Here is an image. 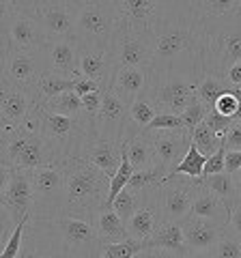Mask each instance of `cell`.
<instances>
[{"label": "cell", "instance_id": "ab89813d", "mask_svg": "<svg viewBox=\"0 0 241 258\" xmlns=\"http://www.w3.org/2000/svg\"><path fill=\"white\" fill-rule=\"evenodd\" d=\"M166 176H168V172H166V168H162V166L153 168V170H136L132 174L130 183H127V187H132L136 191H147V189L157 187L159 183H164Z\"/></svg>", "mask_w": 241, "mask_h": 258}, {"label": "cell", "instance_id": "ee69618b", "mask_svg": "<svg viewBox=\"0 0 241 258\" xmlns=\"http://www.w3.org/2000/svg\"><path fill=\"white\" fill-rule=\"evenodd\" d=\"M186 125L181 120V114H172V112H159V114L151 120V125L144 129L149 134L155 132H183Z\"/></svg>", "mask_w": 241, "mask_h": 258}, {"label": "cell", "instance_id": "60d3db41", "mask_svg": "<svg viewBox=\"0 0 241 258\" xmlns=\"http://www.w3.org/2000/svg\"><path fill=\"white\" fill-rule=\"evenodd\" d=\"M147 243L140 239H127L123 243H103L101 247V258H136Z\"/></svg>", "mask_w": 241, "mask_h": 258}, {"label": "cell", "instance_id": "277c9868", "mask_svg": "<svg viewBox=\"0 0 241 258\" xmlns=\"http://www.w3.org/2000/svg\"><path fill=\"white\" fill-rule=\"evenodd\" d=\"M39 120H41L39 132L56 147L63 161L71 157H80L88 140H93L97 136V120L91 114H86V112L82 116L74 118V116L54 114V112L45 110L43 106H39Z\"/></svg>", "mask_w": 241, "mask_h": 258}, {"label": "cell", "instance_id": "7bdbcfd3", "mask_svg": "<svg viewBox=\"0 0 241 258\" xmlns=\"http://www.w3.org/2000/svg\"><path fill=\"white\" fill-rule=\"evenodd\" d=\"M30 217H33V213L26 215L24 220L15 226L11 237L7 239V243L3 245V252H0V258H18L20 252H22V245H24V232H26V226L30 222Z\"/></svg>", "mask_w": 241, "mask_h": 258}, {"label": "cell", "instance_id": "cb8c5ba5", "mask_svg": "<svg viewBox=\"0 0 241 258\" xmlns=\"http://www.w3.org/2000/svg\"><path fill=\"white\" fill-rule=\"evenodd\" d=\"M142 194H144V205L127 222V232H130L132 239L147 241L155 232L157 226L162 224V217H159V209H157V187L147 189Z\"/></svg>", "mask_w": 241, "mask_h": 258}, {"label": "cell", "instance_id": "f1b7e54d", "mask_svg": "<svg viewBox=\"0 0 241 258\" xmlns=\"http://www.w3.org/2000/svg\"><path fill=\"white\" fill-rule=\"evenodd\" d=\"M144 243H147V247H164V249H172V252H179V254H188L181 222H162Z\"/></svg>", "mask_w": 241, "mask_h": 258}, {"label": "cell", "instance_id": "9c48e42d", "mask_svg": "<svg viewBox=\"0 0 241 258\" xmlns=\"http://www.w3.org/2000/svg\"><path fill=\"white\" fill-rule=\"evenodd\" d=\"M50 39L30 13L18 7H3V47L26 54H41Z\"/></svg>", "mask_w": 241, "mask_h": 258}, {"label": "cell", "instance_id": "6f0895ef", "mask_svg": "<svg viewBox=\"0 0 241 258\" xmlns=\"http://www.w3.org/2000/svg\"><path fill=\"white\" fill-rule=\"evenodd\" d=\"M226 82L232 88H239L241 86V62H235L232 67L226 71Z\"/></svg>", "mask_w": 241, "mask_h": 258}, {"label": "cell", "instance_id": "8d00e7d4", "mask_svg": "<svg viewBox=\"0 0 241 258\" xmlns=\"http://www.w3.org/2000/svg\"><path fill=\"white\" fill-rule=\"evenodd\" d=\"M144 205V194L142 191H136L132 187H125L123 191L118 194L114 198V203H112V209L120 215V220L125 224L132 220V215L138 211V209Z\"/></svg>", "mask_w": 241, "mask_h": 258}, {"label": "cell", "instance_id": "484cf974", "mask_svg": "<svg viewBox=\"0 0 241 258\" xmlns=\"http://www.w3.org/2000/svg\"><path fill=\"white\" fill-rule=\"evenodd\" d=\"M159 114V108L153 103V99L142 93L134 99L132 108H130V116H127V123H125V129H123V136H120V142L123 144H130L134 138L138 136L151 125V120Z\"/></svg>", "mask_w": 241, "mask_h": 258}, {"label": "cell", "instance_id": "d6986e66", "mask_svg": "<svg viewBox=\"0 0 241 258\" xmlns=\"http://www.w3.org/2000/svg\"><path fill=\"white\" fill-rule=\"evenodd\" d=\"M61 161H63L61 153L56 151V147L50 140L43 138L41 132H26V142H24V149L20 151L13 168H20V170H35V168L61 164Z\"/></svg>", "mask_w": 241, "mask_h": 258}, {"label": "cell", "instance_id": "ac0fdd59", "mask_svg": "<svg viewBox=\"0 0 241 258\" xmlns=\"http://www.w3.org/2000/svg\"><path fill=\"white\" fill-rule=\"evenodd\" d=\"M153 138V147L157 153L159 166L166 168L168 176L174 170V166L181 164V159L188 155V151L192 147V132L190 129H183V132H142Z\"/></svg>", "mask_w": 241, "mask_h": 258}, {"label": "cell", "instance_id": "3957f363", "mask_svg": "<svg viewBox=\"0 0 241 258\" xmlns=\"http://www.w3.org/2000/svg\"><path fill=\"white\" fill-rule=\"evenodd\" d=\"M123 24L116 0H91L76 9L74 39L80 50H110L118 26Z\"/></svg>", "mask_w": 241, "mask_h": 258}, {"label": "cell", "instance_id": "4dcf8cb0", "mask_svg": "<svg viewBox=\"0 0 241 258\" xmlns=\"http://www.w3.org/2000/svg\"><path fill=\"white\" fill-rule=\"evenodd\" d=\"M127 157H130V164L136 170H153L159 166L157 153L153 147V138L147 134H140L138 138H134L127 144Z\"/></svg>", "mask_w": 241, "mask_h": 258}, {"label": "cell", "instance_id": "ffe728a7", "mask_svg": "<svg viewBox=\"0 0 241 258\" xmlns=\"http://www.w3.org/2000/svg\"><path fill=\"white\" fill-rule=\"evenodd\" d=\"M45 60V71H56V74L78 78L80 76V45L76 39H54L47 41L45 50L41 52Z\"/></svg>", "mask_w": 241, "mask_h": 258}, {"label": "cell", "instance_id": "b9f144b4", "mask_svg": "<svg viewBox=\"0 0 241 258\" xmlns=\"http://www.w3.org/2000/svg\"><path fill=\"white\" fill-rule=\"evenodd\" d=\"M213 258H241V237L232 230L224 228L218 239V243L211 249Z\"/></svg>", "mask_w": 241, "mask_h": 258}, {"label": "cell", "instance_id": "44dd1931", "mask_svg": "<svg viewBox=\"0 0 241 258\" xmlns=\"http://www.w3.org/2000/svg\"><path fill=\"white\" fill-rule=\"evenodd\" d=\"M125 26L140 32H153L162 15L164 0H116Z\"/></svg>", "mask_w": 241, "mask_h": 258}, {"label": "cell", "instance_id": "816d5d0a", "mask_svg": "<svg viewBox=\"0 0 241 258\" xmlns=\"http://www.w3.org/2000/svg\"><path fill=\"white\" fill-rule=\"evenodd\" d=\"M82 103H84V112H86V114H91L95 120H97V114H99L101 103H103V91H95V93L84 95Z\"/></svg>", "mask_w": 241, "mask_h": 258}, {"label": "cell", "instance_id": "11a10c76", "mask_svg": "<svg viewBox=\"0 0 241 258\" xmlns=\"http://www.w3.org/2000/svg\"><path fill=\"white\" fill-rule=\"evenodd\" d=\"M241 170V151H226V172L235 174Z\"/></svg>", "mask_w": 241, "mask_h": 258}, {"label": "cell", "instance_id": "4fadbf2b", "mask_svg": "<svg viewBox=\"0 0 241 258\" xmlns=\"http://www.w3.org/2000/svg\"><path fill=\"white\" fill-rule=\"evenodd\" d=\"M56 226H58L67 247L78 258H101L103 243L93 222L71 217V215H61L56 217Z\"/></svg>", "mask_w": 241, "mask_h": 258}, {"label": "cell", "instance_id": "be15d7a7", "mask_svg": "<svg viewBox=\"0 0 241 258\" xmlns=\"http://www.w3.org/2000/svg\"><path fill=\"white\" fill-rule=\"evenodd\" d=\"M183 3H192V0H183Z\"/></svg>", "mask_w": 241, "mask_h": 258}, {"label": "cell", "instance_id": "8fae6325", "mask_svg": "<svg viewBox=\"0 0 241 258\" xmlns=\"http://www.w3.org/2000/svg\"><path fill=\"white\" fill-rule=\"evenodd\" d=\"M18 258H78L67 247L56 220H35L30 222L24 232V245Z\"/></svg>", "mask_w": 241, "mask_h": 258}, {"label": "cell", "instance_id": "1f68e13d", "mask_svg": "<svg viewBox=\"0 0 241 258\" xmlns=\"http://www.w3.org/2000/svg\"><path fill=\"white\" fill-rule=\"evenodd\" d=\"M71 88H74V78L56 74V71H43L33 84V91L37 95L39 103H45L47 99L67 93V91H71Z\"/></svg>", "mask_w": 241, "mask_h": 258}, {"label": "cell", "instance_id": "e575fe53", "mask_svg": "<svg viewBox=\"0 0 241 258\" xmlns=\"http://www.w3.org/2000/svg\"><path fill=\"white\" fill-rule=\"evenodd\" d=\"M45 110L54 112V114H63V116H82L84 114V103L82 97L76 95L74 91H67L63 95H56L52 99H47L45 103H41Z\"/></svg>", "mask_w": 241, "mask_h": 258}, {"label": "cell", "instance_id": "7dc6e473", "mask_svg": "<svg viewBox=\"0 0 241 258\" xmlns=\"http://www.w3.org/2000/svg\"><path fill=\"white\" fill-rule=\"evenodd\" d=\"M232 116H226V114H222V112H215V110H211V112H207V116H205V123L213 129L215 134L220 136V138H224L226 136V132H228V127L232 125Z\"/></svg>", "mask_w": 241, "mask_h": 258}, {"label": "cell", "instance_id": "f907efd6", "mask_svg": "<svg viewBox=\"0 0 241 258\" xmlns=\"http://www.w3.org/2000/svg\"><path fill=\"white\" fill-rule=\"evenodd\" d=\"M224 149L226 151H241V120H232L226 136H224Z\"/></svg>", "mask_w": 241, "mask_h": 258}, {"label": "cell", "instance_id": "f5cc1de1", "mask_svg": "<svg viewBox=\"0 0 241 258\" xmlns=\"http://www.w3.org/2000/svg\"><path fill=\"white\" fill-rule=\"evenodd\" d=\"M76 95H80V97H84V95H88V93H95V91H101V86L95 82V80H91V78H84V76H78V78H74V88H71Z\"/></svg>", "mask_w": 241, "mask_h": 258}, {"label": "cell", "instance_id": "7c38bea8", "mask_svg": "<svg viewBox=\"0 0 241 258\" xmlns=\"http://www.w3.org/2000/svg\"><path fill=\"white\" fill-rule=\"evenodd\" d=\"M108 52L116 69H151V62H153V32H140L120 24Z\"/></svg>", "mask_w": 241, "mask_h": 258}, {"label": "cell", "instance_id": "f35d334b", "mask_svg": "<svg viewBox=\"0 0 241 258\" xmlns=\"http://www.w3.org/2000/svg\"><path fill=\"white\" fill-rule=\"evenodd\" d=\"M205 164H207V155H203V153H200L194 147V142H192L188 155L181 159L179 166H174V170L170 172V176H174V174H186V176H192V179H203Z\"/></svg>", "mask_w": 241, "mask_h": 258}, {"label": "cell", "instance_id": "db71d44e", "mask_svg": "<svg viewBox=\"0 0 241 258\" xmlns=\"http://www.w3.org/2000/svg\"><path fill=\"white\" fill-rule=\"evenodd\" d=\"M136 258H186V254L172 252V249H164V247H144Z\"/></svg>", "mask_w": 241, "mask_h": 258}, {"label": "cell", "instance_id": "d590c367", "mask_svg": "<svg viewBox=\"0 0 241 258\" xmlns=\"http://www.w3.org/2000/svg\"><path fill=\"white\" fill-rule=\"evenodd\" d=\"M194 9L200 18H230L241 13V0H198Z\"/></svg>", "mask_w": 241, "mask_h": 258}, {"label": "cell", "instance_id": "e7e4bbea", "mask_svg": "<svg viewBox=\"0 0 241 258\" xmlns=\"http://www.w3.org/2000/svg\"><path fill=\"white\" fill-rule=\"evenodd\" d=\"M237 91H241V86H239V88H237Z\"/></svg>", "mask_w": 241, "mask_h": 258}, {"label": "cell", "instance_id": "f546056e", "mask_svg": "<svg viewBox=\"0 0 241 258\" xmlns=\"http://www.w3.org/2000/svg\"><path fill=\"white\" fill-rule=\"evenodd\" d=\"M95 228H97V235L101 239V243H123V241L130 239L127 224L120 220V215L112 207L103 209V211L97 215Z\"/></svg>", "mask_w": 241, "mask_h": 258}, {"label": "cell", "instance_id": "5b68a950", "mask_svg": "<svg viewBox=\"0 0 241 258\" xmlns=\"http://www.w3.org/2000/svg\"><path fill=\"white\" fill-rule=\"evenodd\" d=\"M0 243L5 245L15 226L33 213L35 194L30 170L0 168Z\"/></svg>", "mask_w": 241, "mask_h": 258}, {"label": "cell", "instance_id": "5bb4252c", "mask_svg": "<svg viewBox=\"0 0 241 258\" xmlns=\"http://www.w3.org/2000/svg\"><path fill=\"white\" fill-rule=\"evenodd\" d=\"M37 106L41 103L33 88L13 84L9 80L0 78V125L20 127Z\"/></svg>", "mask_w": 241, "mask_h": 258}, {"label": "cell", "instance_id": "e0dca14e", "mask_svg": "<svg viewBox=\"0 0 241 258\" xmlns=\"http://www.w3.org/2000/svg\"><path fill=\"white\" fill-rule=\"evenodd\" d=\"M130 108H132V103L125 101L123 97H118L112 88L103 91V103H101V110L97 114V136L99 138L120 142L127 116H130Z\"/></svg>", "mask_w": 241, "mask_h": 258}, {"label": "cell", "instance_id": "52a82bcc", "mask_svg": "<svg viewBox=\"0 0 241 258\" xmlns=\"http://www.w3.org/2000/svg\"><path fill=\"white\" fill-rule=\"evenodd\" d=\"M198 78L183 71H166V74H149L147 93L159 112L181 114L196 97Z\"/></svg>", "mask_w": 241, "mask_h": 258}, {"label": "cell", "instance_id": "94428289", "mask_svg": "<svg viewBox=\"0 0 241 258\" xmlns=\"http://www.w3.org/2000/svg\"><path fill=\"white\" fill-rule=\"evenodd\" d=\"M232 118H235V120H241V103H239V108H237V114L232 116Z\"/></svg>", "mask_w": 241, "mask_h": 258}, {"label": "cell", "instance_id": "9f6ffc18", "mask_svg": "<svg viewBox=\"0 0 241 258\" xmlns=\"http://www.w3.org/2000/svg\"><path fill=\"white\" fill-rule=\"evenodd\" d=\"M226 228L241 237V205H235V207H232L230 220H228V226H226Z\"/></svg>", "mask_w": 241, "mask_h": 258}, {"label": "cell", "instance_id": "8992f818", "mask_svg": "<svg viewBox=\"0 0 241 258\" xmlns=\"http://www.w3.org/2000/svg\"><path fill=\"white\" fill-rule=\"evenodd\" d=\"M209 32L205 71L226 78V71L241 62V13L230 18H203Z\"/></svg>", "mask_w": 241, "mask_h": 258}, {"label": "cell", "instance_id": "6da1fadb", "mask_svg": "<svg viewBox=\"0 0 241 258\" xmlns=\"http://www.w3.org/2000/svg\"><path fill=\"white\" fill-rule=\"evenodd\" d=\"M209 54L205 20L190 3L164 0L162 15L153 28V62L149 74L183 71L200 78Z\"/></svg>", "mask_w": 241, "mask_h": 258}, {"label": "cell", "instance_id": "74e56055", "mask_svg": "<svg viewBox=\"0 0 241 258\" xmlns=\"http://www.w3.org/2000/svg\"><path fill=\"white\" fill-rule=\"evenodd\" d=\"M192 142H194V147L207 157L213 155L215 151L224 147V138H220V136L215 134L213 129L205 123V120L194 129V132H192Z\"/></svg>", "mask_w": 241, "mask_h": 258}, {"label": "cell", "instance_id": "603a6c76", "mask_svg": "<svg viewBox=\"0 0 241 258\" xmlns=\"http://www.w3.org/2000/svg\"><path fill=\"white\" fill-rule=\"evenodd\" d=\"M181 226H183L188 252H211L224 230V226L196 215H188L181 222Z\"/></svg>", "mask_w": 241, "mask_h": 258}, {"label": "cell", "instance_id": "d6a6232c", "mask_svg": "<svg viewBox=\"0 0 241 258\" xmlns=\"http://www.w3.org/2000/svg\"><path fill=\"white\" fill-rule=\"evenodd\" d=\"M228 91H232V86L226 82V78L211 74V71H205L196 82V97L205 103L209 112L215 110V101Z\"/></svg>", "mask_w": 241, "mask_h": 258}, {"label": "cell", "instance_id": "7a4b0ae2", "mask_svg": "<svg viewBox=\"0 0 241 258\" xmlns=\"http://www.w3.org/2000/svg\"><path fill=\"white\" fill-rule=\"evenodd\" d=\"M65 168V205L63 215L80 217L93 222L97 215L108 209L110 176L99 170L95 164L84 157H71L63 161Z\"/></svg>", "mask_w": 241, "mask_h": 258}, {"label": "cell", "instance_id": "c3c4849f", "mask_svg": "<svg viewBox=\"0 0 241 258\" xmlns=\"http://www.w3.org/2000/svg\"><path fill=\"white\" fill-rule=\"evenodd\" d=\"M239 103H241V99H239L237 91L232 88V91L224 93L220 99L215 101V112H222V114H226V116H235V114H237Z\"/></svg>", "mask_w": 241, "mask_h": 258}, {"label": "cell", "instance_id": "7402d4cb", "mask_svg": "<svg viewBox=\"0 0 241 258\" xmlns=\"http://www.w3.org/2000/svg\"><path fill=\"white\" fill-rule=\"evenodd\" d=\"M123 155H125V144L123 142L95 136L93 140H88V144L84 147L80 157H84L86 161L95 164L99 170H103L112 179V176L118 172L120 164H123Z\"/></svg>", "mask_w": 241, "mask_h": 258}, {"label": "cell", "instance_id": "836d02e7", "mask_svg": "<svg viewBox=\"0 0 241 258\" xmlns=\"http://www.w3.org/2000/svg\"><path fill=\"white\" fill-rule=\"evenodd\" d=\"M203 187H207L209 191L218 194V196L226 203L230 209L237 205V187H235V179L228 172H220V174H209L198 179Z\"/></svg>", "mask_w": 241, "mask_h": 258}, {"label": "cell", "instance_id": "91938a15", "mask_svg": "<svg viewBox=\"0 0 241 258\" xmlns=\"http://www.w3.org/2000/svg\"><path fill=\"white\" fill-rule=\"evenodd\" d=\"M186 258H213L211 252H188Z\"/></svg>", "mask_w": 241, "mask_h": 258}, {"label": "cell", "instance_id": "30bf717a", "mask_svg": "<svg viewBox=\"0 0 241 258\" xmlns=\"http://www.w3.org/2000/svg\"><path fill=\"white\" fill-rule=\"evenodd\" d=\"M200 189V181L186 174L166 176L157 185V209L162 222H183L192 213V205Z\"/></svg>", "mask_w": 241, "mask_h": 258}, {"label": "cell", "instance_id": "bcb514c9", "mask_svg": "<svg viewBox=\"0 0 241 258\" xmlns=\"http://www.w3.org/2000/svg\"><path fill=\"white\" fill-rule=\"evenodd\" d=\"M39 5H67V7H74V9L80 7L78 0H3V7H18L22 11H28Z\"/></svg>", "mask_w": 241, "mask_h": 258}, {"label": "cell", "instance_id": "680465c9", "mask_svg": "<svg viewBox=\"0 0 241 258\" xmlns=\"http://www.w3.org/2000/svg\"><path fill=\"white\" fill-rule=\"evenodd\" d=\"M232 179H235V187H237V205H241V170L232 174Z\"/></svg>", "mask_w": 241, "mask_h": 258}, {"label": "cell", "instance_id": "f6af8a7d", "mask_svg": "<svg viewBox=\"0 0 241 258\" xmlns=\"http://www.w3.org/2000/svg\"><path fill=\"white\" fill-rule=\"evenodd\" d=\"M207 106L203 101L198 99V97H194V99L190 101V106L181 112V120H183V125H186V129H190V132H194V129L203 123L205 116H207Z\"/></svg>", "mask_w": 241, "mask_h": 258}, {"label": "cell", "instance_id": "2e32d148", "mask_svg": "<svg viewBox=\"0 0 241 258\" xmlns=\"http://www.w3.org/2000/svg\"><path fill=\"white\" fill-rule=\"evenodd\" d=\"M33 18L43 28L45 37L54 41V39H74L76 28V9L67 5H39L28 9Z\"/></svg>", "mask_w": 241, "mask_h": 258}, {"label": "cell", "instance_id": "d4e9b609", "mask_svg": "<svg viewBox=\"0 0 241 258\" xmlns=\"http://www.w3.org/2000/svg\"><path fill=\"white\" fill-rule=\"evenodd\" d=\"M80 76L95 80L101 91H108L114 78V62L108 50H80Z\"/></svg>", "mask_w": 241, "mask_h": 258}, {"label": "cell", "instance_id": "681fc988", "mask_svg": "<svg viewBox=\"0 0 241 258\" xmlns=\"http://www.w3.org/2000/svg\"><path fill=\"white\" fill-rule=\"evenodd\" d=\"M220 172H226V149H218L213 155L207 157V164H205V172L203 176L209 174H220Z\"/></svg>", "mask_w": 241, "mask_h": 258}, {"label": "cell", "instance_id": "83f0119b", "mask_svg": "<svg viewBox=\"0 0 241 258\" xmlns=\"http://www.w3.org/2000/svg\"><path fill=\"white\" fill-rule=\"evenodd\" d=\"M230 211L232 209L224 203V200L218 196V194L209 191L207 187L200 185V189L194 198V205H192V213L190 215H196V217H205V220H211L215 224H220L226 228L228 220H230Z\"/></svg>", "mask_w": 241, "mask_h": 258}, {"label": "cell", "instance_id": "6125c7cd", "mask_svg": "<svg viewBox=\"0 0 241 258\" xmlns=\"http://www.w3.org/2000/svg\"><path fill=\"white\" fill-rule=\"evenodd\" d=\"M78 3H80V5H82V3H91V0H78Z\"/></svg>", "mask_w": 241, "mask_h": 258}, {"label": "cell", "instance_id": "9a60e30c", "mask_svg": "<svg viewBox=\"0 0 241 258\" xmlns=\"http://www.w3.org/2000/svg\"><path fill=\"white\" fill-rule=\"evenodd\" d=\"M0 52H3V78L13 84L33 88L35 80L45 71L41 54H26L9 47H0Z\"/></svg>", "mask_w": 241, "mask_h": 258}, {"label": "cell", "instance_id": "4316f807", "mask_svg": "<svg viewBox=\"0 0 241 258\" xmlns=\"http://www.w3.org/2000/svg\"><path fill=\"white\" fill-rule=\"evenodd\" d=\"M149 82V69H138V67H120L114 71L110 88L118 97H123L125 101L134 103V99L138 95L147 91Z\"/></svg>", "mask_w": 241, "mask_h": 258}, {"label": "cell", "instance_id": "ba28073f", "mask_svg": "<svg viewBox=\"0 0 241 258\" xmlns=\"http://www.w3.org/2000/svg\"><path fill=\"white\" fill-rule=\"evenodd\" d=\"M33 179V217L35 220H56L63 215L65 205V168L61 164H50L30 170Z\"/></svg>", "mask_w": 241, "mask_h": 258}]
</instances>
